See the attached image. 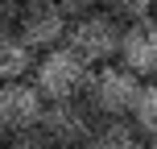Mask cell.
<instances>
[{
	"instance_id": "1",
	"label": "cell",
	"mask_w": 157,
	"mask_h": 149,
	"mask_svg": "<svg viewBox=\"0 0 157 149\" xmlns=\"http://www.w3.org/2000/svg\"><path fill=\"white\" fill-rule=\"evenodd\" d=\"M33 83L41 87L46 100H78L91 83V62H87L78 50L62 46H50L37 54V66H33Z\"/></svg>"
},
{
	"instance_id": "2",
	"label": "cell",
	"mask_w": 157,
	"mask_h": 149,
	"mask_svg": "<svg viewBox=\"0 0 157 149\" xmlns=\"http://www.w3.org/2000/svg\"><path fill=\"white\" fill-rule=\"evenodd\" d=\"M141 83L145 79L136 71H128L124 62H103V66H91V83H87L83 100L91 104L99 116H132V104L141 95Z\"/></svg>"
},
{
	"instance_id": "3",
	"label": "cell",
	"mask_w": 157,
	"mask_h": 149,
	"mask_svg": "<svg viewBox=\"0 0 157 149\" xmlns=\"http://www.w3.org/2000/svg\"><path fill=\"white\" fill-rule=\"evenodd\" d=\"M120 33H124V21L103 8H91L83 17H71V29H66V46L78 50L91 66L116 62L120 54Z\"/></svg>"
},
{
	"instance_id": "4",
	"label": "cell",
	"mask_w": 157,
	"mask_h": 149,
	"mask_svg": "<svg viewBox=\"0 0 157 149\" xmlns=\"http://www.w3.org/2000/svg\"><path fill=\"white\" fill-rule=\"evenodd\" d=\"M95 124V108L78 100H46V112L37 120L41 145H87V133Z\"/></svg>"
},
{
	"instance_id": "5",
	"label": "cell",
	"mask_w": 157,
	"mask_h": 149,
	"mask_svg": "<svg viewBox=\"0 0 157 149\" xmlns=\"http://www.w3.org/2000/svg\"><path fill=\"white\" fill-rule=\"evenodd\" d=\"M13 29L41 54V50L66 41L71 13H66L58 0H21V13H17V25H13Z\"/></svg>"
},
{
	"instance_id": "6",
	"label": "cell",
	"mask_w": 157,
	"mask_h": 149,
	"mask_svg": "<svg viewBox=\"0 0 157 149\" xmlns=\"http://www.w3.org/2000/svg\"><path fill=\"white\" fill-rule=\"evenodd\" d=\"M46 112V95L29 79H0V124L8 137L33 128Z\"/></svg>"
},
{
	"instance_id": "7",
	"label": "cell",
	"mask_w": 157,
	"mask_h": 149,
	"mask_svg": "<svg viewBox=\"0 0 157 149\" xmlns=\"http://www.w3.org/2000/svg\"><path fill=\"white\" fill-rule=\"evenodd\" d=\"M120 62L128 71H136L141 79L157 75V17H141V21H128L120 33Z\"/></svg>"
},
{
	"instance_id": "8",
	"label": "cell",
	"mask_w": 157,
	"mask_h": 149,
	"mask_svg": "<svg viewBox=\"0 0 157 149\" xmlns=\"http://www.w3.org/2000/svg\"><path fill=\"white\" fill-rule=\"evenodd\" d=\"M141 141H145V133L136 128L132 116H99L95 112V124L87 133L91 149H136Z\"/></svg>"
},
{
	"instance_id": "9",
	"label": "cell",
	"mask_w": 157,
	"mask_h": 149,
	"mask_svg": "<svg viewBox=\"0 0 157 149\" xmlns=\"http://www.w3.org/2000/svg\"><path fill=\"white\" fill-rule=\"evenodd\" d=\"M37 66V50L17 29H0V79H25Z\"/></svg>"
},
{
	"instance_id": "10",
	"label": "cell",
	"mask_w": 157,
	"mask_h": 149,
	"mask_svg": "<svg viewBox=\"0 0 157 149\" xmlns=\"http://www.w3.org/2000/svg\"><path fill=\"white\" fill-rule=\"evenodd\" d=\"M132 120L145 133V141L157 145V83H141V95L132 104Z\"/></svg>"
},
{
	"instance_id": "11",
	"label": "cell",
	"mask_w": 157,
	"mask_h": 149,
	"mask_svg": "<svg viewBox=\"0 0 157 149\" xmlns=\"http://www.w3.org/2000/svg\"><path fill=\"white\" fill-rule=\"evenodd\" d=\"M153 4L157 0H103V8H108L112 17H120V21H141V17H153Z\"/></svg>"
},
{
	"instance_id": "12",
	"label": "cell",
	"mask_w": 157,
	"mask_h": 149,
	"mask_svg": "<svg viewBox=\"0 0 157 149\" xmlns=\"http://www.w3.org/2000/svg\"><path fill=\"white\" fill-rule=\"evenodd\" d=\"M17 13H21V0H0V29H13Z\"/></svg>"
},
{
	"instance_id": "13",
	"label": "cell",
	"mask_w": 157,
	"mask_h": 149,
	"mask_svg": "<svg viewBox=\"0 0 157 149\" xmlns=\"http://www.w3.org/2000/svg\"><path fill=\"white\" fill-rule=\"evenodd\" d=\"M58 4L71 17H83V13H91V8H103V0H58Z\"/></svg>"
},
{
	"instance_id": "14",
	"label": "cell",
	"mask_w": 157,
	"mask_h": 149,
	"mask_svg": "<svg viewBox=\"0 0 157 149\" xmlns=\"http://www.w3.org/2000/svg\"><path fill=\"white\" fill-rule=\"evenodd\" d=\"M4 141H8V133H4V124H0V145H4Z\"/></svg>"
},
{
	"instance_id": "15",
	"label": "cell",
	"mask_w": 157,
	"mask_h": 149,
	"mask_svg": "<svg viewBox=\"0 0 157 149\" xmlns=\"http://www.w3.org/2000/svg\"><path fill=\"white\" fill-rule=\"evenodd\" d=\"M153 17H157V4H153Z\"/></svg>"
}]
</instances>
